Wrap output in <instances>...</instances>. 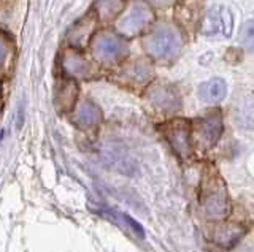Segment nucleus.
Wrapping results in <instances>:
<instances>
[{
  "instance_id": "1",
  "label": "nucleus",
  "mask_w": 254,
  "mask_h": 252,
  "mask_svg": "<svg viewBox=\"0 0 254 252\" xmlns=\"http://www.w3.org/2000/svg\"><path fill=\"white\" fill-rule=\"evenodd\" d=\"M200 202L206 217L210 219H224L229 214L230 200L226 183L218 175V171L206 173L202 179L200 187Z\"/></svg>"
},
{
  "instance_id": "2",
  "label": "nucleus",
  "mask_w": 254,
  "mask_h": 252,
  "mask_svg": "<svg viewBox=\"0 0 254 252\" xmlns=\"http://www.w3.org/2000/svg\"><path fill=\"white\" fill-rule=\"evenodd\" d=\"M91 51L102 64H115L127 54V43L113 32H102L92 42Z\"/></svg>"
},
{
  "instance_id": "3",
  "label": "nucleus",
  "mask_w": 254,
  "mask_h": 252,
  "mask_svg": "<svg viewBox=\"0 0 254 252\" xmlns=\"http://www.w3.org/2000/svg\"><path fill=\"white\" fill-rule=\"evenodd\" d=\"M178 48H180V35L172 27H159L145 40L146 52L156 59L169 57Z\"/></svg>"
},
{
  "instance_id": "4",
  "label": "nucleus",
  "mask_w": 254,
  "mask_h": 252,
  "mask_svg": "<svg viewBox=\"0 0 254 252\" xmlns=\"http://www.w3.org/2000/svg\"><path fill=\"white\" fill-rule=\"evenodd\" d=\"M164 135L169 145L180 157L186 159L190 155V124L185 119H173L164 125Z\"/></svg>"
},
{
  "instance_id": "5",
  "label": "nucleus",
  "mask_w": 254,
  "mask_h": 252,
  "mask_svg": "<svg viewBox=\"0 0 254 252\" xmlns=\"http://www.w3.org/2000/svg\"><path fill=\"white\" fill-rule=\"evenodd\" d=\"M153 11L148 5L145 3H135L132 5V8L129 13L118 22V29L124 34L133 35L140 32L141 29H145L151 21H153Z\"/></svg>"
},
{
  "instance_id": "6",
  "label": "nucleus",
  "mask_w": 254,
  "mask_h": 252,
  "mask_svg": "<svg viewBox=\"0 0 254 252\" xmlns=\"http://www.w3.org/2000/svg\"><path fill=\"white\" fill-rule=\"evenodd\" d=\"M148 99L156 108L162 109V111H175L181 105L180 94L172 86H164V84L153 86L148 92Z\"/></svg>"
},
{
  "instance_id": "7",
  "label": "nucleus",
  "mask_w": 254,
  "mask_h": 252,
  "mask_svg": "<svg viewBox=\"0 0 254 252\" xmlns=\"http://www.w3.org/2000/svg\"><path fill=\"white\" fill-rule=\"evenodd\" d=\"M198 137L205 143V146H214L222 135V116L219 111H213L202 117L197 124Z\"/></svg>"
},
{
  "instance_id": "8",
  "label": "nucleus",
  "mask_w": 254,
  "mask_h": 252,
  "mask_svg": "<svg viewBox=\"0 0 254 252\" xmlns=\"http://www.w3.org/2000/svg\"><path fill=\"white\" fill-rule=\"evenodd\" d=\"M62 68L73 80H76V78H91L94 75V67L89 64V60L73 50H68L64 54Z\"/></svg>"
},
{
  "instance_id": "9",
  "label": "nucleus",
  "mask_w": 254,
  "mask_h": 252,
  "mask_svg": "<svg viewBox=\"0 0 254 252\" xmlns=\"http://www.w3.org/2000/svg\"><path fill=\"white\" fill-rule=\"evenodd\" d=\"M205 34L230 35L232 32V13L226 6H214L208 13V22L203 30Z\"/></svg>"
},
{
  "instance_id": "10",
  "label": "nucleus",
  "mask_w": 254,
  "mask_h": 252,
  "mask_svg": "<svg viewBox=\"0 0 254 252\" xmlns=\"http://www.w3.org/2000/svg\"><path fill=\"white\" fill-rule=\"evenodd\" d=\"M78 97V86L73 81V78L70 80H64L56 88L54 103L59 111H70L75 106V101Z\"/></svg>"
},
{
  "instance_id": "11",
  "label": "nucleus",
  "mask_w": 254,
  "mask_h": 252,
  "mask_svg": "<svg viewBox=\"0 0 254 252\" xmlns=\"http://www.w3.org/2000/svg\"><path fill=\"white\" fill-rule=\"evenodd\" d=\"M75 122L81 129H92L102 122V111L92 101L84 100L78 105L75 111Z\"/></svg>"
},
{
  "instance_id": "12",
  "label": "nucleus",
  "mask_w": 254,
  "mask_h": 252,
  "mask_svg": "<svg viewBox=\"0 0 254 252\" xmlns=\"http://www.w3.org/2000/svg\"><path fill=\"white\" fill-rule=\"evenodd\" d=\"M235 122L243 129H254V94L240 97L235 105Z\"/></svg>"
},
{
  "instance_id": "13",
  "label": "nucleus",
  "mask_w": 254,
  "mask_h": 252,
  "mask_svg": "<svg viewBox=\"0 0 254 252\" xmlns=\"http://www.w3.org/2000/svg\"><path fill=\"white\" fill-rule=\"evenodd\" d=\"M227 94V86L226 81L221 78H214L203 84H200L198 88V97L200 100L206 101V103H219V101L226 97Z\"/></svg>"
},
{
  "instance_id": "14",
  "label": "nucleus",
  "mask_w": 254,
  "mask_h": 252,
  "mask_svg": "<svg viewBox=\"0 0 254 252\" xmlns=\"http://www.w3.org/2000/svg\"><path fill=\"white\" fill-rule=\"evenodd\" d=\"M243 228L237 224H224L216 227L214 230V236L213 240L216 244H219L221 248L224 249H230L235 246V243L240 240V236L243 235Z\"/></svg>"
},
{
  "instance_id": "15",
  "label": "nucleus",
  "mask_w": 254,
  "mask_h": 252,
  "mask_svg": "<svg viewBox=\"0 0 254 252\" xmlns=\"http://www.w3.org/2000/svg\"><path fill=\"white\" fill-rule=\"evenodd\" d=\"M95 27V18L92 14H89L87 18H84L83 21H79L78 24L70 30V43L71 45H76V46H81L87 42L89 38L92 29Z\"/></svg>"
},
{
  "instance_id": "16",
  "label": "nucleus",
  "mask_w": 254,
  "mask_h": 252,
  "mask_svg": "<svg viewBox=\"0 0 254 252\" xmlns=\"http://www.w3.org/2000/svg\"><path fill=\"white\" fill-rule=\"evenodd\" d=\"M240 43L250 52H254V21H246L240 30Z\"/></svg>"
},
{
  "instance_id": "17",
  "label": "nucleus",
  "mask_w": 254,
  "mask_h": 252,
  "mask_svg": "<svg viewBox=\"0 0 254 252\" xmlns=\"http://www.w3.org/2000/svg\"><path fill=\"white\" fill-rule=\"evenodd\" d=\"M123 8V0H102L100 2V13L103 18H113Z\"/></svg>"
},
{
  "instance_id": "18",
  "label": "nucleus",
  "mask_w": 254,
  "mask_h": 252,
  "mask_svg": "<svg viewBox=\"0 0 254 252\" xmlns=\"http://www.w3.org/2000/svg\"><path fill=\"white\" fill-rule=\"evenodd\" d=\"M121 219L124 220V222L130 227V230L138 236V238H145V230H143V227L137 222L135 219H132L129 214H121Z\"/></svg>"
},
{
  "instance_id": "19",
  "label": "nucleus",
  "mask_w": 254,
  "mask_h": 252,
  "mask_svg": "<svg viewBox=\"0 0 254 252\" xmlns=\"http://www.w3.org/2000/svg\"><path fill=\"white\" fill-rule=\"evenodd\" d=\"M234 252H254V249H251V248H242V249L234 251Z\"/></svg>"
}]
</instances>
